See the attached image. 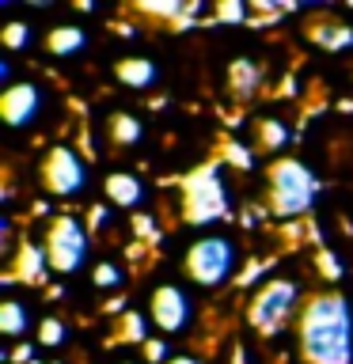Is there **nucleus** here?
<instances>
[{
  "mask_svg": "<svg viewBox=\"0 0 353 364\" xmlns=\"http://www.w3.org/2000/svg\"><path fill=\"white\" fill-rule=\"evenodd\" d=\"M304 364H353V300L334 289L315 292L296 318Z\"/></svg>",
  "mask_w": 353,
  "mask_h": 364,
  "instance_id": "1",
  "label": "nucleus"
},
{
  "mask_svg": "<svg viewBox=\"0 0 353 364\" xmlns=\"http://www.w3.org/2000/svg\"><path fill=\"white\" fill-rule=\"evenodd\" d=\"M266 193H270V216L278 220H300L315 209V198H319V175L307 164L293 156H281L270 164V175H266Z\"/></svg>",
  "mask_w": 353,
  "mask_h": 364,
  "instance_id": "2",
  "label": "nucleus"
},
{
  "mask_svg": "<svg viewBox=\"0 0 353 364\" xmlns=\"http://www.w3.org/2000/svg\"><path fill=\"white\" fill-rule=\"evenodd\" d=\"M182 213H186V224H194V228L228 220V213H232V190L224 182L221 164H205L194 175L182 178Z\"/></svg>",
  "mask_w": 353,
  "mask_h": 364,
  "instance_id": "3",
  "label": "nucleus"
},
{
  "mask_svg": "<svg viewBox=\"0 0 353 364\" xmlns=\"http://www.w3.org/2000/svg\"><path fill=\"white\" fill-rule=\"evenodd\" d=\"M300 296L304 284L293 277H270L262 289L255 292V300L247 307V323L251 330H258L262 338H278L293 318H300Z\"/></svg>",
  "mask_w": 353,
  "mask_h": 364,
  "instance_id": "4",
  "label": "nucleus"
},
{
  "mask_svg": "<svg viewBox=\"0 0 353 364\" xmlns=\"http://www.w3.org/2000/svg\"><path fill=\"white\" fill-rule=\"evenodd\" d=\"M236 262H239V250L228 235H198L186 247L182 269H186V277L194 284H201V289H224L228 281H239Z\"/></svg>",
  "mask_w": 353,
  "mask_h": 364,
  "instance_id": "5",
  "label": "nucleus"
},
{
  "mask_svg": "<svg viewBox=\"0 0 353 364\" xmlns=\"http://www.w3.org/2000/svg\"><path fill=\"white\" fill-rule=\"evenodd\" d=\"M46 255H50L53 273H80L91 255V228L88 220H80L76 213H61L53 216L46 228Z\"/></svg>",
  "mask_w": 353,
  "mask_h": 364,
  "instance_id": "6",
  "label": "nucleus"
},
{
  "mask_svg": "<svg viewBox=\"0 0 353 364\" xmlns=\"http://www.w3.org/2000/svg\"><path fill=\"white\" fill-rule=\"evenodd\" d=\"M148 318H152V326L159 330V338L186 334L194 326V296L175 281L156 284L152 296H148Z\"/></svg>",
  "mask_w": 353,
  "mask_h": 364,
  "instance_id": "7",
  "label": "nucleus"
},
{
  "mask_svg": "<svg viewBox=\"0 0 353 364\" xmlns=\"http://www.w3.org/2000/svg\"><path fill=\"white\" fill-rule=\"evenodd\" d=\"M42 186L53 198H76L88 186V164L76 156L73 144H53L50 152L42 156Z\"/></svg>",
  "mask_w": 353,
  "mask_h": 364,
  "instance_id": "8",
  "label": "nucleus"
},
{
  "mask_svg": "<svg viewBox=\"0 0 353 364\" xmlns=\"http://www.w3.org/2000/svg\"><path fill=\"white\" fill-rule=\"evenodd\" d=\"M42 102H46V95H42L38 80H19V84L4 87V95H0V118L11 129H27V125L38 122Z\"/></svg>",
  "mask_w": 353,
  "mask_h": 364,
  "instance_id": "9",
  "label": "nucleus"
},
{
  "mask_svg": "<svg viewBox=\"0 0 353 364\" xmlns=\"http://www.w3.org/2000/svg\"><path fill=\"white\" fill-rule=\"evenodd\" d=\"M8 269L16 273V281H23V284H46V277L53 273L50 255H46V243L23 239V243L16 247V255L8 258Z\"/></svg>",
  "mask_w": 353,
  "mask_h": 364,
  "instance_id": "10",
  "label": "nucleus"
},
{
  "mask_svg": "<svg viewBox=\"0 0 353 364\" xmlns=\"http://www.w3.org/2000/svg\"><path fill=\"white\" fill-rule=\"evenodd\" d=\"M102 193H107V201L114 209H141L144 198H148V186L141 182V175H133V171H110V175L102 178Z\"/></svg>",
  "mask_w": 353,
  "mask_h": 364,
  "instance_id": "11",
  "label": "nucleus"
},
{
  "mask_svg": "<svg viewBox=\"0 0 353 364\" xmlns=\"http://www.w3.org/2000/svg\"><path fill=\"white\" fill-rule=\"evenodd\" d=\"M114 76H118L130 91H144L159 80V65L152 57H122V61L114 65Z\"/></svg>",
  "mask_w": 353,
  "mask_h": 364,
  "instance_id": "12",
  "label": "nucleus"
},
{
  "mask_svg": "<svg viewBox=\"0 0 353 364\" xmlns=\"http://www.w3.org/2000/svg\"><path fill=\"white\" fill-rule=\"evenodd\" d=\"M88 50V31L80 27V23H61V27H53L46 34V53L50 57H76Z\"/></svg>",
  "mask_w": 353,
  "mask_h": 364,
  "instance_id": "13",
  "label": "nucleus"
},
{
  "mask_svg": "<svg viewBox=\"0 0 353 364\" xmlns=\"http://www.w3.org/2000/svg\"><path fill=\"white\" fill-rule=\"evenodd\" d=\"M0 334L8 341H19L31 334V307L19 300V296H8L4 304H0Z\"/></svg>",
  "mask_w": 353,
  "mask_h": 364,
  "instance_id": "14",
  "label": "nucleus"
},
{
  "mask_svg": "<svg viewBox=\"0 0 353 364\" xmlns=\"http://www.w3.org/2000/svg\"><path fill=\"white\" fill-rule=\"evenodd\" d=\"M307 34H312V42H319L330 53L353 50V27H349V23H342V19H323V23H315Z\"/></svg>",
  "mask_w": 353,
  "mask_h": 364,
  "instance_id": "15",
  "label": "nucleus"
},
{
  "mask_svg": "<svg viewBox=\"0 0 353 364\" xmlns=\"http://www.w3.org/2000/svg\"><path fill=\"white\" fill-rule=\"evenodd\" d=\"M289 141H293V133H289V125H285L281 118H258L255 122V148H258V152L278 156V152L289 148Z\"/></svg>",
  "mask_w": 353,
  "mask_h": 364,
  "instance_id": "16",
  "label": "nucleus"
},
{
  "mask_svg": "<svg viewBox=\"0 0 353 364\" xmlns=\"http://www.w3.org/2000/svg\"><path fill=\"white\" fill-rule=\"evenodd\" d=\"M148 334H152V318H148L144 311H125V315H118V323H114V338L118 341H125V346H148Z\"/></svg>",
  "mask_w": 353,
  "mask_h": 364,
  "instance_id": "17",
  "label": "nucleus"
},
{
  "mask_svg": "<svg viewBox=\"0 0 353 364\" xmlns=\"http://www.w3.org/2000/svg\"><path fill=\"white\" fill-rule=\"evenodd\" d=\"M107 129H110V144H118V148H133V144L144 141V125H141V118H137V114H130V110L110 114Z\"/></svg>",
  "mask_w": 353,
  "mask_h": 364,
  "instance_id": "18",
  "label": "nucleus"
},
{
  "mask_svg": "<svg viewBox=\"0 0 353 364\" xmlns=\"http://www.w3.org/2000/svg\"><path fill=\"white\" fill-rule=\"evenodd\" d=\"M258 80H262V73H258V65L251 61V57H236L232 61V68H228V84H232V91L239 99H251L258 91Z\"/></svg>",
  "mask_w": 353,
  "mask_h": 364,
  "instance_id": "19",
  "label": "nucleus"
},
{
  "mask_svg": "<svg viewBox=\"0 0 353 364\" xmlns=\"http://www.w3.org/2000/svg\"><path fill=\"white\" fill-rule=\"evenodd\" d=\"M0 42H4V50H11V53H23L34 46V27L23 19H11V23H4V31H0Z\"/></svg>",
  "mask_w": 353,
  "mask_h": 364,
  "instance_id": "20",
  "label": "nucleus"
},
{
  "mask_svg": "<svg viewBox=\"0 0 353 364\" xmlns=\"http://www.w3.org/2000/svg\"><path fill=\"white\" fill-rule=\"evenodd\" d=\"M68 334H73V326H68L65 318H57V315H46L42 323H38V346H46V349L65 346Z\"/></svg>",
  "mask_w": 353,
  "mask_h": 364,
  "instance_id": "21",
  "label": "nucleus"
},
{
  "mask_svg": "<svg viewBox=\"0 0 353 364\" xmlns=\"http://www.w3.org/2000/svg\"><path fill=\"white\" fill-rule=\"evenodd\" d=\"M91 284H95V289H122L125 269L118 266V262H99V266L91 269Z\"/></svg>",
  "mask_w": 353,
  "mask_h": 364,
  "instance_id": "22",
  "label": "nucleus"
},
{
  "mask_svg": "<svg viewBox=\"0 0 353 364\" xmlns=\"http://www.w3.org/2000/svg\"><path fill=\"white\" fill-rule=\"evenodd\" d=\"M133 232H137V243H159L164 239V228H159V220L152 213H133Z\"/></svg>",
  "mask_w": 353,
  "mask_h": 364,
  "instance_id": "23",
  "label": "nucleus"
},
{
  "mask_svg": "<svg viewBox=\"0 0 353 364\" xmlns=\"http://www.w3.org/2000/svg\"><path fill=\"white\" fill-rule=\"evenodd\" d=\"M224 164H232V167H239V171H255V144L228 141V144H224Z\"/></svg>",
  "mask_w": 353,
  "mask_h": 364,
  "instance_id": "24",
  "label": "nucleus"
},
{
  "mask_svg": "<svg viewBox=\"0 0 353 364\" xmlns=\"http://www.w3.org/2000/svg\"><path fill=\"white\" fill-rule=\"evenodd\" d=\"M315 266H319V273H323L327 281H342V277H346V262H342L330 247L315 250Z\"/></svg>",
  "mask_w": 353,
  "mask_h": 364,
  "instance_id": "25",
  "label": "nucleus"
},
{
  "mask_svg": "<svg viewBox=\"0 0 353 364\" xmlns=\"http://www.w3.org/2000/svg\"><path fill=\"white\" fill-rule=\"evenodd\" d=\"M175 353H171L167 346V338H148V346H144V364H167Z\"/></svg>",
  "mask_w": 353,
  "mask_h": 364,
  "instance_id": "26",
  "label": "nucleus"
},
{
  "mask_svg": "<svg viewBox=\"0 0 353 364\" xmlns=\"http://www.w3.org/2000/svg\"><path fill=\"white\" fill-rule=\"evenodd\" d=\"M114 205L110 201H95V205H91V209H88V228H91V235H95L99 232V228H107L110 220H114Z\"/></svg>",
  "mask_w": 353,
  "mask_h": 364,
  "instance_id": "27",
  "label": "nucleus"
},
{
  "mask_svg": "<svg viewBox=\"0 0 353 364\" xmlns=\"http://www.w3.org/2000/svg\"><path fill=\"white\" fill-rule=\"evenodd\" d=\"M247 16H251L247 4H221V8H213L216 23H247Z\"/></svg>",
  "mask_w": 353,
  "mask_h": 364,
  "instance_id": "28",
  "label": "nucleus"
},
{
  "mask_svg": "<svg viewBox=\"0 0 353 364\" xmlns=\"http://www.w3.org/2000/svg\"><path fill=\"white\" fill-rule=\"evenodd\" d=\"M270 266H273V262H251L247 273H239V289H251L255 281H262V269H270ZM262 284H266V281H262Z\"/></svg>",
  "mask_w": 353,
  "mask_h": 364,
  "instance_id": "29",
  "label": "nucleus"
},
{
  "mask_svg": "<svg viewBox=\"0 0 353 364\" xmlns=\"http://www.w3.org/2000/svg\"><path fill=\"white\" fill-rule=\"evenodd\" d=\"M8 360L11 364H34V346H31V341H19V346L8 353Z\"/></svg>",
  "mask_w": 353,
  "mask_h": 364,
  "instance_id": "30",
  "label": "nucleus"
},
{
  "mask_svg": "<svg viewBox=\"0 0 353 364\" xmlns=\"http://www.w3.org/2000/svg\"><path fill=\"white\" fill-rule=\"evenodd\" d=\"M167 364H201L198 357H190V353H175V357H171Z\"/></svg>",
  "mask_w": 353,
  "mask_h": 364,
  "instance_id": "31",
  "label": "nucleus"
},
{
  "mask_svg": "<svg viewBox=\"0 0 353 364\" xmlns=\"http://www.w3.org/2000/svg\"><path fill=\"white\" fill-rule=\"evenodd\" d=\"M122 364H144V360H122Z\"/></svg>",
  "mask_w": 353,
  "mask_h": 364,
  "instance_id": "32",
  "label": "nucleus"
}]
</instances>
